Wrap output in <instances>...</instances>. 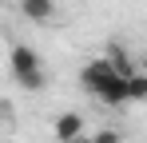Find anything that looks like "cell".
Masks as SVG:
<instances>
[{"instance_id":"obj_1","label":"cell","mask_w":147,"mask_h":143,"mask_svg":"<svg viewBox=\"0 0 147 143\" xmlns=\"http://www.w3.org/2000/svg\"><path fill=\"white\" fill-rule=\"evenodd\" d=\"M80 84H84V88H88L92 95L107 99L111 107L127 103V80H123V76H119V68L111 64V56L88 60V64H84V72H80Z\"/></svg>"},{"instance_id":"obj_2","label":"cell","mask_w":147,"mask_h":143,"mask_svg":"<svg viewBox=\"0 0 147 143\" xmlns=\"http://www.w3.org/2000/svg\"><path fill=\"white\" fill-rule=\"evenodd\" d=\"M8 68H12L16 84H20L24 92H44L48 76H44V60H40V52H36L32 44H12V52H8Z\"/></svg>"},{"instance_id":"obj_3","label":"cell","mask_w":147,"mask_h":143,"mask_svg":"<svg viewBox=\"0 0 147 143\" xmlns=\"http://www.w3.org/2000/svg\"><path fill=\"white\" fill-rule=\"evenodd\" d=\"M56 139L60 143H76V139H84L88 135V123H84V115L80 111H64V115H56Z\"/></svg>"},{"instance_id":"obj_4","label":"cell","mask_w":147,"mask_h":143,"mask_svg":"<svg viewBox=\"0 0 147 143\" xmlns=\"http://www.w3.org/2000/svg\"><path fill=\"white\" fill-rule=\"evenodd\" d=\"M20 12H24L32 24H48L56 16V0H20Z\"/></svg>"},{"instance_id":"obj_5","label":"cell","mask_w":147,"mask_h":143,"mask_svg":"<svg viewBox=\"0 0 147 143\" xmlns=\"http://www.w3.org/2000/svg\"><path fill=\"white\" fill-rule=\"evenodd\" d=\"M127 103H147V72H135L127 80Z\"/></svg>"},{"instance_id":"obj_6","label":"cell","mask_w":147,"mask_h":143,"mask_svg":"<svg viewBox=\"0 0 147 143\" xmlns=\"http://www.w3.org/2000/svg\"><path fill=\"white\" fill-rule=\"evenodd\" d=\"M92 143H123V139H119V131H115V127H99L96 135H92Z\"/></svg>"},{"instance_id":"obj_7","label":"cell","mask_w":147,"mask_h":143,"mask_svg":"<svg viewBox=\"0 0 147 143\" xmlns=\"http://www.w3.org/2000/svg\"><path fill=\"white\" fill-rule=\"evenodd\" d=\"M76 143H92V135H84V139H76Z\"/></svg>"}]
</instances>
